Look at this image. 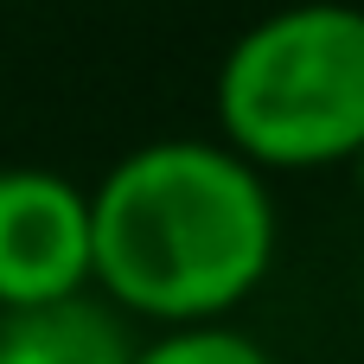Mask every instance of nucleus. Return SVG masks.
Instances as JSON below:
<instances>
[{
  "mask_svg": "<svg viewBox=\"0 0 364 364\" xmlns=\"http://www.w3.org/2000/svg\"><path fill=\"white\" fill-rule=\"evenodd\" d=\"M275 262V179L218 134L141 141L90 186V288L128 320H230Z\"/></svg>",
  "mask_w": 364,
  "mask_h": 364,
  "instance_id": "f257e3e1",
  "label": "nucleus"
},
{
  "mask_svg": "<svg viewBox=\"0 0 364 364\" xmlns=\"http://www.w3.org/2000/svg\"><path fill=\"white\" fill-rule=\"evenodd\" d=\"M218 141L275 173H326L364 147V6L294 0L250 19L211 83Z\"/></svg>",
  "mask_w": 364,
  "mask_h": 364,
  "instance_id": "f03ea898",
  "label": "nucleus"
},
{
  "mask_svg": "<svg viewBox=\"0 0 364 364\" xmlns=\"http://www.w3.org/2000/svg\"><path fill=\"white\" fill-rule=\"evenodd\" d=\"M90 288V186L51 166H0V307Z\"/></svg>",
  "mask_w": 364,
  "mask_h": 364,
  "instance_id": "7ed1b4c3",
  "label": "nucleus"
},
{
  "mask_svg": "<svg viewBox=\"0 0 364 364\" xmlns=\"http://www.w3.org/2000/svg\"><path fill=\"white\" fill-rule=\"evenodd\" d=\"M134 333L115 301L96 288L38 301V307H0V364H128Z\"/></svg>",
  "mask_w": 364,
  "mask_h": 364,
  "instance_id": "20e7f679",
  "label": "nucleus"
},
{
  "mask_svg": "<svg viewBox=\"0 0 364 364\" xmlns=\"http://www.w3.org/2000/svg\"><path fill=\"white\" fill-rule=\"evenodd\" d=\"M128 364H282V358L230 320H179V326H160L154 339H134Z\"/></svg>",
  "mask_w": 364,
  "mask_h": 364,
  "instance_id": "39448f33",
  "label": "nucleus"
},
{
  "mask_svg": "<svg viewBox=\"0 0 364 364\" xmlns=\"http://www.w3.org/2000/svg\"><path fill=\"white\" fill-rule=\"evenodd\" d=\"M346 166H352V186H358V205H364V147L352 154V160H346Z\"/></svg>",
  "mask_w": 364,
  "mask_h": 364,
  "instance_id": "423d86ee",
  "label": "nucleus"
},
{
  "mask_svg": "<svg viewBox=\"0 0 364 364\" xmlns=\"http://www.w3.org/2000/svg\"><path fill=\"white\" fill-rule=\"evenodd\" d=\"M358 314H364V282H358Z\"/></svg>",
  "mask_w": 364,
  "mask_h": 364,
  "instance_id": "0eeeda50",
  "label": "nucleus"
}]
</instances>
